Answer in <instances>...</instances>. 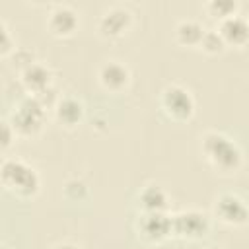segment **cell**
<instances>
[{
  "instance_id": "1",
  "label": "cell",
  "mask_w": 249,
  "mask_h": 249,
  "mask_svg": "<svg viewBox=\"0 0 249 249\" xmlns=\"http://www.w3.org/2000/svg\"><path fill=\"white\" fill-rule=\"evenodd\" d=\"M200 154L220 175H233L243 167L241 146L224 130L208 128L200 134Z\"/></svg>"
},
{
  "instance_id": "2",
  "label": "cell",
  "mask_w": 249,
  "mask_h": 249,
  "mask_svg": "<svg viewBox=\"0 0 249 249\" xmlns=\"http://www.w3.org/2000/svg\"><path fill=\"white\" fill-rule=\"evenodd\" d=\"M0 181H2V187L10 195L23 198V200L37 196V193L41 191V177L37 169L25 160L16 158V156H6L2 160Z\"/></svg>"
},
{
  "instance_id": "3",
  "label": "cell",
  "mask_w": 249,
  "mask_h": 249,
  "mask_svg": "<svg viewBox=\"0 0 249 249\" xmlns=\"http://www.w3.org/2000/svg\"><path fill=\"white\" fill-rule=\"evenodd\" d=\"M8 121L21 138H35L47 124V107L35 95H23L8 115Z\"/></svg>"
},
{
  "instance_id": "4",
  "label": "cell",
  "mask_w": 249,
  "mask_h": 249,
  "mask_svg": "<svg viewBox=\"0 0 249 249\" xmlns=\"http://www.w3.org/2000/svg\"><path fill=\"white\" fill-rule=\"evenodd\" d=\"M160 109L169 121L185 123L193 119L196 101H195L193 91L187 86L171 82L160 91Z\"/></svg>"
},
{
  "instance_id": "5",
  "label": "cell",
  "mask_w": 249,
  "mask_h": 249,
  "mask_svg": "<svg viewBox=\"0 0 249 249\" xmlns=\"http://www.w3.org/2000/svg\"><path fill=\"white\" fill-rule=\"evenodd\" d=\"M132 230L142 243L160 245L173 237V220L169 212H136Z\"/></svg>"
},
{
  "instance_id": "6",
  "label": "cell",
  "mask_w": 249,
  "mask_h": 249,
  "mask_svg": "<svg viewBox=\"0 0 249 249\" xmlns=\"http://www.w3.org/2000/svg\"><path fill=\"white\" fill-rule=\"evenodd\" d=\"M173 237L183 241H202L212 230V218L200 208H183L171 214Z\"/></svg>"
},
{
  "instance_id": "7",
  "label": "cell",
  "mask_w": 249,
  "mask_h": 249,
  "mask_svg": "<svg viewBox=\"0 0 249 249\" xmlns=\"http://www.w3.org/2000/svg\"><path fill=\"white\" fill-rule=\"evenodd\" d=\"M212 216L214 220L230 228L247 226L249 224V202L233 191H222L212 200Z\"/></svg>"
},
{
  "instance_id": "8",
  "label": "cell",
  "mask_w": 249,
  "mask_h": 249,
  "mask_svg": "<svg viewBox=\"0 0 249 249\" xmlns=\"http://www.w3.org/2000/svg\"><path fill=\"white\" fill-rule=\"evenodd\" d=\"M134 23V16L132 12L123 6V4H113L109 8H105L95 23L97 35L105 41H117L121 37H124Z\"/></svg>"
},
{
  "instance_id": "9",
  "label": "cell",
  "mask_w": 249,
  "mask_h": 249,
  "mask_svg": "<svg viewBox=\"0 0 249 249\" xmlns=\"http://www.w3.org/2000/svg\"><path fill=\"white\" fill-rule=\"evenodd\" d=\"M45 25H47V29L53 37L64 39V37H70L78 31L80 14L70 4H54L47 14Z\"/></svg>"
},
{
  "instance_id": "10",
  "label": "cell",
  "mask_w": 249,
  "mask_h": 249,
  "mask_svg": "<svg viewBox=\"0 0 249 249\" xmlns=\"http://www.w3.org/2000/svg\"><path fill=\"white\" fill-rule=\"evenodd\" d=\"M132 74L130 68L117 58H109L99 64L97 68V82L109 93H121L130 86Z\"/></svg>"
},
{
  "instance_id": "11",
  "label": "cell",
  "mask_w": 249,
  "mask_h": 249,
  "mask_svg": "<svg viewBox=\"0 0 249 249\" xmlns=\"http://www.w3.org/2000/svg\"><path fill=\"white\" fill-rule=\"evenodd\" d=\"M18 74H19V82H21L23 89L27 91V95H39L54 86L53 68L41 60H35L33 64H29L27 68H23Z\"/></svg>"
},
{
  "instance_id": "12",
  "label": "cell",
  "mask_w": 249,
  "mask_h": 249,
  "mask_svg": "<svg viewBox=\"0 0 249 249\" xmlns=\"http://www.w3.org/2000/svg\"><path fill=\"white\" fill-rule=\"evenodd\" d=\"M136 212H167L171 204V196L165 187L158 183H146L136 191L134 196Z\"/></svg>"
},
{
  "instance_id": "13",
  "label": "cell",
  "mask_w": 249,
  "mask_h": 249,
  "mask_svg": "<svg viewBox=\"0 0 249 249\" xmlns=\"http://www.w3.org/2000/svg\"><path fill=\"white\" fill-rule=\"evenodd\" d=\"M53 113L58 124H62L64 128H76L84 121L86 105L78 95L66 93V95H60V99L53 107Z\"/></svg>"
},
{
  "instance_id": "14",
  "label": "cell",
  "mask_w": 249,
  "mask_h": 249,
  "mask_svg": "<svg viewBox=\"0 0 249 249\" xmlns=\"http://www.w3.org/2000/svg\"><path fill=\"white\" fill-rule=\"evenodd\" d=\"M216 29L220 31L226 47L243 49L249 43V19L241 14H235V16L222 19L216 25Z\"/></svg>"
},
{
  "instance_id": "15",
  "label": "cell",
  "mask_w": 249,
  "mask_h": 249,
  "mask_svg": "<svg viewBox=\"0 0 249 249\" xmlns=\"http://www.w3.org/2000/svg\"><path fill=\"white\" fill-rule=\"evenodd\" d=\"M206 27L195 19V18H183L175 23V29H173V37H175V43L181 45V47H189V49H196L202 41V35H204Z\"/></svg>"
},
{
  "instance_id": "16",
  "label": "cell",
  "mask_w": 249,
  "mask_h": 249,
  "mask_svg": "<svg viewBox=\"0 0 249 249\" xmlns=\"http://www.w3.org/2000/svg\"><path fill=\"white\" fill-rule=\"evenodd\" d=\"M202 10L210 19L220 23L222 19L239 14V2H235V0H208V2H204Z\"/></svg>"
},
{
  "instance_id": "17",
  "label": "cell",
  "mask_w": 249,
  "mask_h": 249,
  "mask_svg": "<svg viewBox=\"0 0 249 249\" xmlns=\"http://www.w3.org/2000/svg\"><path fill=\"white\" fill-rule=\"evenodd\" d=\"M62 196L68 202H86L89 198V185L82 177H70L62 185Z\"/></svg>"
},
{
  "instance_id": "18",
  "label": "cell",
  "mask_w": 249,
  "mask_h": 249,
  "mask_svg": "<svg viewBox=\"0 0 249 249\" xmlns=\"http://www.w3.org/2000/svg\"><path fill=\"white\" fill-rule=\"evenodd\" d=\"M198 49H200L202 53H206V54L214 56V54H222L228 47H226V43H224V39H222L220 31H218L216 27H210V29H206V31H204V35H202V41H200Z\"/></svg>"
},
{
  "instance_id": "19",
  "label": "cell",
  "mask_w": 249,
  "mask_h": 249,
  "mask_svg": "<svg viewBox=\"0 0 249 249\" xmlns=\"http://www.w3.org/2000/svg\"><path fill=\"white\" fill-rule=\"evenodd\" d=\"M16 51H18V47H16V37L12 35V29H10L8 21L2 18V19H0V56H2V58H10Z\"/></svg>"
},
{
  "instance_id": "20",
  "label": "cell",
  "mask_w": 249,
  "mask_h": 249,
  "mask_svg": "<svg viewBox=\"0 0 249 249\" xmlns=\"http://www.w3.org/2000/svg\"><path fill=\"white\" fill-rule=\"evenodd\" d=\"M10 58L14 60V66L18 68V72H21L23 68H27L29 64H33V62L37 60V58H35V53L29 51V49H18Z\"/></svg>"
},
{
  "instance_id": "21",
  "label": "cell",
  "mask_w": 249,
  "mask_h": 249,
  "mask_svg": "<svg viewBox=\"0 0 249 249\" xmlns=\"http://www.w3.org/2000/svg\"><path fill=\"white\" fill-rule=\"evenodd\" d=\"M16 138H18V132H16V128L12 126V123L8 121V119H4L2 121V142H0V146H2V150L6 152L14 142H16Z\"/></svg>"
},
{
  "instance_id": "22",
  "label": "cell",
  "mask_w": 249,
  "mask_h": 249,
  "mask_svg": "<svg viewBox=\"0 0 249 249\" xmlns=\"http://www.w3.org/2000/svg\"><path fill=\"white\" fill-rule=\"evenodd\" d=\"M49 249H84L80 243L72 241V239H64V241H56L54 245H51Z\"/></svg>"
},
{
  "instance_id": "23",
  "label": "cell",
  "mask_w": 249,
  "mask_h": 249,
  "mask_svg": "<svg viewBox=\"0 0 249 249\" xmlns=\"http://www.w3.org/2000/svg\"><path fill=\"white\" fill-rule=\"evenodd\" d=\"M204 249H226L224 245H218V243H212V245H206Z\"/></svg>"
},
{
  "instance_id": "24",
  "label": "cell",
  "mask_w": 249,
  "mask_h": 249,
  "mask_svg": "<svg viewBox=\"0 0 249 249\" xmlns=\"http://www.w3.org/2000/svg\"><path fill=\"white\" fill-rule=\"evenodd\" d=\"M0 249H12V247H10V245H8V243H6V241H4V243H2V247H0Z\"/></svg>"
}]
</instances>
